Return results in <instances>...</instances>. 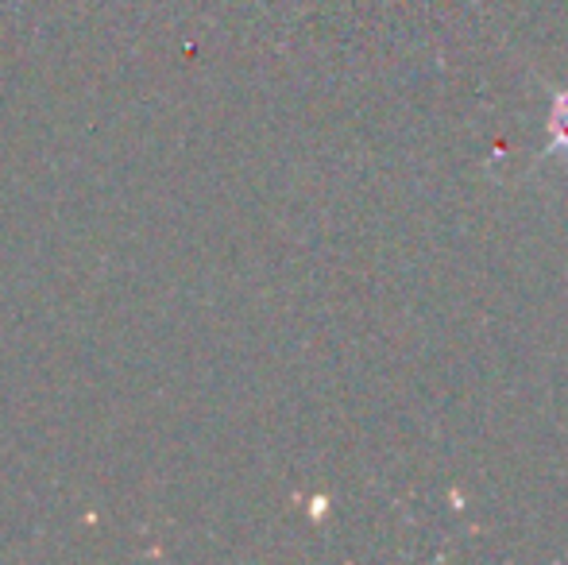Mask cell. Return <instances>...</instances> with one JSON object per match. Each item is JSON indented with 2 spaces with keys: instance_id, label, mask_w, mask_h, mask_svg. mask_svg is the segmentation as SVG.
<instances>
[{
  "instance_id": "cell-1",
  "label": "cell",
  "mask_w": 568,
  "mask_h": 565,
  "mask_svg": "<svg viewBox=\"0 0 568 565\" xmlns=\"http://www.w3.org/2000/svg\"><path fill=\"white\" fill-rule=\"evenodd\" d=\"M554 151H568V93L554 105Z\"/></svg>"
}]
</instances>
